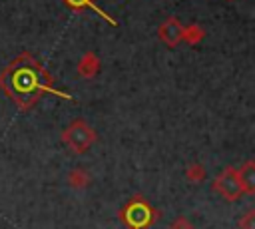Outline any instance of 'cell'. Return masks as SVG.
Segmentation results:
<instances>
[{"label": "cell", "mask_w": 255, "mask_h": 229, "mask_svg": "<svg viewBox=\"0 0 255 229\" xmlns=\"http://www.w3.org/2000/svg\"><path fill=\"white\" fill-rule=\"evenodd\" d=\"M0 88L20 110H28L36 106V102L44 94H54L64 100H74L70 94L58 90L50 74L38 64V60H34L26 52L4 68V72L0 74Z\"/></svg>", "instance_id": "6da1fadb"}, {"label": "cell", "mask_w": 255, "mask_h": 229, "mask_svg": "<svg viewBox=\"0 0 255 229\" xmlns=\"http://www.w3.org/2000/svg\"><path fill=\"white\" fill-rule=\"evenodd\" d=\"M157 217V211L141 197L133 195L122 209V219L129 229H147Z\"/></svg>", "instance_id": "7a4b0ae2"}, {"label": "cell", "mask_w": 255, "mask_h": 229, "mask_svg": "<svg viewBox=\"0 0 255 229\" xmlns=\"http://www.w3.org/2000/svg\"><path fill=\"white\" fill-rule=\"evenodd\" d=\"M98 139L94 127L88 125L86 119H74L64 131H62V141L74 151V153H84L88 151L94 141Z\"/></svg>", "instance_id": "3957f363"}, {"label": "cell", "mask_w": 255, "mask_h": 229, "mask_svg": "<svg viewBox=\"0 0 255 229\" xmlns=\"http://www.w3.org/2000/svg\"><path fill=\"white\" fill-rule=\"evenodd\" d=\"M213 191L219 193L223 199L227 201H235L243 195V189L239 185V179H237V169L235 167H225L213 181Z\"/></svg>", "instance_id": "277c9868"}, {"label": "cell", "mask_w": 255, "mask_h": 229, "mask_svg": "<svg viewBox=\"0 0 255 229\" xmlns=\"http://www.w3.org/2000/svg\"><path fill=\"white\" fill-rule=\"evenodd\" d=\"M157 36H159V40H161L165 46L173 48V46H177V44L183 40V26L179 24L177 18H167V20L159 26Z\"/></svg>", "instance_id": "5b68a950"}, {"label": "cell", "mask_w": 255, "mask_h": 229, "mask_svg": "<svg viewBox=\"0 0 255 229\" xmlns=\"http://www.w3.org/2000/svg\"><path fill=\"white\" fill-rule=\"evenodd\" d=\"M237 179H239V185H241L243 193H253L255 191V163L245 161L237 169Z\"/></svg>", "instance_id": "8992f818"}, {"label": "cell", "mask_w": 255, "mask_h": 229, "mask_svg": "<svg viewBox=\"0 0 255 229\" xmlns=\"http://www.w3.org/2000/svg\"><path fill=\"white\" fill-rule=\"evenodd\" d=\"M100 72V58L94 52H86L78 62V74L82 78H94Z\"/></svg>", "instance_id": "52a82bcc"}, {"label": "cell", "mask_w": 255, "mask_h": 229, "mask_svg": "<svg viewBox=\"0 0 255 229\" xmlns=\"http://www.w3.org/2000/svg\"><path fill=\"white\" fill-rule=\"evenodd\" d=\"M66 2H68V6H72V8H90V10H94L96 14H100L108 24L118 26V22H116V20H112V16H108L104 10H100V8L96 6V2H94V0H66Z\"/></svg>", "instance_id": "ba28073f"}, {"label": "cell", "mask_w": 255, "mask_h": 229, "mask_svg": "<svg viewBox=\"0 0 255 229\" xmlns=\"http://www.w3.org/2000/svg\"><path fill=\"white\" fill-rule=\"evenodd\" d=\"M90 173L86 171V169H82V167H76V169H72L70 173H68V183L72 185V187H78V189H82V187H86L88 183H90Z\"/></svg>", "instance_id": "9c48e42d"}, {"label": "cell", "mask_w": 255, "mask_h": 229, "mask_svg": "<svg viewBox=\"0 0 255 229\" xmlns=\"http://www.w3.org/2000/svg\"><path fill=\"white\" fill-rule=\"evenodd\" d=\"M203 36H205L203 30L199 26H195V24H191L189 28H183V40L189 42V44H199L203 40Z\"/></svg>", "instance_id": "30bf717a"}, {"label": "cell", "mask_w": 255, "mask_h": 229, "mask_svg": "<svg viewBox=\"0 0 255 229\" xmlns=\"http://www.w3.org/2000/svg\"><path fill=\"white\" fill-rule=\"evenodd\" d=\"M185 177H187L189 181H193V183H201V181L205 179V169H203V165H201V163H191V165L187 167V171H185Z\"/></svg>", "instance_id": "8fae6325"}, {"label": "cell", "mask_w": 255, "mask_h": 229, "mask_svg": "<svg viewBox=\"0 0 255 229\" xmlns=\"http://www.w3.org/2000/svg\"><path fill=\"white\" fill-rule=\"evenodd\" d=\"M241 229H255V209H249L241 219H239Z\"/></svg>", "instance_id": "7c38bea8"}, {"label": "cell", "mask_w": 255, "mask_h": 229, "mask_svg": "<svg viewBox=\"0 0 255 229\" xmlns=\"http://www.w3.org/2000/svg\"><path fill=\"white\" fill-rule=\"evenodd\" d=\"M169 229H193V223L187 219V217H175L173 221H171V225H169Z\"/></svg>", "instance_id": "4fadbf2b"}]
</instances>
